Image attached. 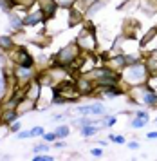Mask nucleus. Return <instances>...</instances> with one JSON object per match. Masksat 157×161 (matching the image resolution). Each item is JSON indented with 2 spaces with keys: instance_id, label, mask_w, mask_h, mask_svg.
Segmentation results:
<instances>
[{
  "instance_id": "27",
  "label": "nucleus",
  "mask_w": 157,
  "mask_h": 161,
  "mask_svg": "<svg viewBox=\"0 0 157 161\" xmlns=\"http://www.w3.org/2000/svg\"><path fill=\"white\" fill-rule=\"evenodd\" d=\"M18 139H25V138H31V130H24V132H20L18 136H16Z\"/></svg>"
},
{
  "instance_id": "16",
  "label": "nucleus",
  "mask_w": 157,
  "mask_h": 161,
  "mask_svg": "<svg viewBox=\"0 0 157 161\" xmlns=\"http://www.w3.org/2000/svg\"><path fill=\"white\" fill-rule=\"evenodd\" d=\"M148 123V121H146V119H143V118H139V116H136V119H134V121H132V129H141V127H144V125Z\"/></svg>"
},
{
  "instance_id": "12",
  "label": "nucleus",
  "mask_w": 157,
  "mask_h": 161,
  "mask_svg": "<svg viewBox=\"0 0 157 161\" xmlns=\"http://www.w3.org/2000/svg\"><path fill=\"white\" fill-rule=\"evenodd\" d=\"M13 38L11 36H0V49H4V51H9V49H13Z\"/></svg>"
},
{
  "instance_id": "15",
  "label": "nucleus",
  "mask_w": 157,
  "mask_h": 161,
  "mask_svg": "<svg viewBox=\"0 0 157 161\" xmlns=\"http://www.w3.org/2000/svg\"><path fill=\"white\" fill-rule=\"evenodd\" d=\"M98 130H100V127H96V125H85V127H81V134L83 136H92Z\"/></svg>"
},
{
  "instance_id": "18",
  "label": "nucleus",
  "mask_w": 157,
  "mask_h": 161,
  "mask_svg": "<svg viewBox=\"0 0 157 161\" xmlns=\"http://www.w3.org/2000/svg\"><path fill=\"white\" fill-rule=\"evenodd\" d=\"M33 4H35V0H16V6H20L24 9H29Z\"/></svg>"
},
{
  "instance_id": "11",
  "label": "nucleus",
  "mask_w": 157,
  "mask_h": 161,
  "mask_svg": "<svg viewBox=\"0 0 157 161\" xmlns=\"http://www.w3.org/2000/svg\"><path fill=\"white\" fill-rule=\"evenodd\" d=\"M14 118H16V112H14V109L7 107V110L2 114V118H0V121H2V123H11Z\"/></svg>"
},
{
  "instance_id": "32",
  "label": "nucleus",
  "mask_w": 157,
  "mask_h": 161,
  "mask_svg": "<svg viewBox=\"0 0 157 161\" xmlns=\"http://www.w3.org/2000/svg\"><path fill=\"white\" fill-rule=\"evenodd\" d=\"M11 129H13V130H18V129H20V123H13L11 125Z\"/></svg>"
},
{
  "instance_id": "17",
  "label": "nucleus",
  "mask_w": 157,
  "mask_h": 161,
  "mask_svg": "<svg viewBox=\"0 0 157 161\" xmlns=\"http://www.w3.org/2000/svg\"><path fill=\"white\" fill-rule=\"evenodd\" d=\"M54 132H56L58 138H67L69 136V127H58Z\"/></svg>"
},
{
  "instance_id": "20",
  "label": "nucleus",
  "mask_w": 157,
  "mask_h": 161,
  "mask_svg": "<svg viewBox=\"0 0 157 161\" xmlns=\"http://www.w3.org/2000/svg\"><path fill=\"white\" fill-rule=\"evenodd\" d=\"M110 141H112V143H119V145H121V143H125V138H123V136H119V134H110Z\"/></svg>"
},
{
  "instance_id": "6",
  "label": "nucleus",
  "mask_w": 157,
  "mask_h": 161,
  "mask_svg": "<svg viewBox=\"0 0 157 161\" xmlns=\"http://www.w3.org/2000/svg\"><path fill=\"white\" fill-rule=\"evenodd\" d=\"M76 110L81 112V114H85V116H89V114H92V116H103V114H105V107H103L101 103H92V105L78 107Z\"/></svg>"
},
{
  "instance_id": "5",
  "label": "nucleus",
  "mask_w": 157,
  "mask_h": 161,
  "mask_svg": "<svg viewBox=\"0 0 157 161\" xmlns=\"http://www.w3.org/2000/svg\"><path fill=\"white\" fill-rule=\"evenodd\" d=\"M76 89H78L79 94H90V92H94V89H96V81L92 78H89V76H81L76 81Z\"/></svg>"
},
{
  "instance_id": "21",
  "label": "nucleus",
  "mask_w": 157,
  "mask_h": 161,
  "mask_svg": "<svg viewBox=\"0 0 157 161\" xmlns=\"http://www.w3.org/2000/svg\"><path fill=\"white\" fill-rule=\"evenodd\" d=\"M54 159V158H52V156H47V154H38V156H36L35 158V161H52Z\"/></svg>"
},
{
  "instance_id": "1",
  "label": "nucleus",
  "mask_w": 157,
  "mask_h": 161,
  "mask_svg": "<svg viewBox=\"0 0 157 161\" xmlns=\"http://www.w3.org/2000/svg\"><path fill=\"white\" fill-rule=\"evenodd\" d=\"M148 74H150V69H148L146 64H143V62H134V64H130V65H127L123 69L121 78L128 85L136 87V85H143L144 81H146V78H148Z\"/></svg>"
},
{
  "instance_id": "33",
  "label": "nucleus",
  "mask_w": 157,
  "mask_h": 161,
  "mask_svg": "<svg viewBox=\"0 0 157 161\" xmlns=\"http://www.w3.org/2000/svg\"><path fill=\"white\" fill-rule=\"evenodd\" d=\"M128 147H130V148H137V147H139V145H137L136 141H132V143H128Z\"/></svg>"
},
{
  "instance_id": "26",
  "label": "nucleus",
  "mask_w": 157,
  "mask_h": 161,
  "mask_svg": "<svg viewBox=\"0 0 157 161\" xmlns=\"http://www.w3.org/2000/svg\"><path fill=\"white\" fill-rule=\"evenodd\" d=\"M45 150H49V147H47V145H36L35 147V152H38V154L45 152Z\"/></svg>"
},
{
  "instance_id": "8",
  "label": "nucleus",
  "mask_w": 157,
  "mask_h": 161,
  "mask_svg": "<svg viewBox=\"0 0 157 161\" xmlns=\"http://www.w3.org/2000/svg\"><path fill=\"white\" fill-rule=\"evenodd\" d=\"M108 67H110V69H125V67L128 65V64H127V56H125V54H119V56H114V58H110L108 60V64H107Z\"/></svg>"
},
{
  "instance_id": "23",
  "label": "nucleus",
  "mask_w": 157,
  "mask_h": 161,
  "mask_svg": "<svg viewBox=\"0 0 157 161\" xmlns=\"http://www.w3.org/2000/svg\"><path fill=\"white\" fill-rule=\"evenodd\" d=\"M56 138H58V136H56V132H47V134H43V139H45L47 143H49V141H54Z\"/></svg>"
},
{
  "instance_id": "10",
  "label": "nucleus",
  "mask_w": 157,
  "mask_h": 161,
  "mask_svg": "<svg viewBox=\"0 0 157 161\" xmlns=\"http://www.w3.org/2000/svg\"><path fill=\"white\" fill-rule=\"evenodd\" d=\"M100 89L103 91V94L108 96V98H119V96L125 94V92H123L117 85H108V87H100Z\"/></svg>"
},
{
  "instance_id": "14",
  "label": "nucleus",
  "mask_w": 157,
  "mask_h": 161,
  "mask_svg": "<svg viewBox=\"0 0 157 161\" xmlns=\"http://www.w3.org/2000/svg\"><path fill=\"white\" fill-rule=\"evenodd\" d=\"M79 22H81V13L71 8V15H69V24H71V25H76V24H79Z\"/></svg>"
},
{
  "instance_id": "13",
  "label": "nucleus",
  "mask_w": 157,
  "mask_h": 161,
  "mask_svg": "<svg viewBox=\"0 0 157 161\" xmlns=\"http://www.w3.org/2000/svg\"><path fill=\"white\" fill-rule=\"evenodd\" d=\"M38 92H40V83L36 81V83H31V87L27 91V98L29 100H36L38 98Z\"/></svg>"
},
{
  "instance_id": "30",
  "label": "nucleus",
  "mask_w": 157,
  "mask_h": 161,
  "mask_svg": "<svg viewBox=\"0 0 157 161\" xmlns=\"http://www.w3.org/2000/svg\"><path fill=\"white\" fill-rule=\"evenodd\" d=\"M137 116L143 118V119H146V121H148V112H143V110H139V112H137Z\"/></svg>"
},
{
  "instance_id": "28",
  "label": "nucleus",
  "mask_w": 157,
  "mask_h": 161,
  "mask_svg": "<svg viewBox=\"0 0 157 161\" xmlns=\"http://www.w3.org/2000/svg\"><path fill=\"white\" fill-rule=\"evenodd\" d=\"M90 154H92L94 158H101V156H103V150H101V148H92Z\"/></svg>"
},
{
  "instance_id": "4",
  "label": "nucleus",
  "mask_w": 157,
  "mask_h": 161,
  "mask_svg": "<svg viewBox=\"0 0 157 161\" xmlns=\"http://www.w3.org/2000/svg\"><path fill=\"white\" fill-rule=\"evenodd\" d=\"M11 58H13V62L18 67H27V69H31L33 64H35L33 56H31L25 49H16V51H13L11 53Z\"/></svg>"
},
{
  "instance_id": "29",
  "label": "nucleus",
  "mask_w": 157,
  "mask_h": 161,
  "mask_svg": "<svg viewBox=\"0 0 157 161\" xmlns=\"http://www.w3.org/2000/svg\"><path fill=\"white\" fill-rule=\"evenodd\" d=\"M4 92H6V81L0 78V98L4 96Z\"/></svg>"
},
{
  "instance_id": "7",
  "label": "nucleus",
  "mask_w": 157,
  "mask_h": 161,
  "mask_svg": "<svg viewBox=\"0 0 157 161\" xmlns=\"http://www.w3.org/2000/svg\"><path fill=\"white\" fill-rule=\"evenodd\" d=\"M56 0H40V11L45 15V18H52L56 13Z\"/></svg>"
},
{
  "instance_id": "25",
  "label": "nucleus",
  "mask_w": 157,
  "mask_h": 161,
  "mask_svg": "<svg viewBox=\"0 0 157 161\" xmlns=\"http://www.w3.org/2000/svg\"><path fill=\"white\" fill-rule=\"evenodd\" d=\"M45 132H43L42 127H35V129H31V136H43Z\"/></svg>"
},
{
  "instance_id": "31",
  "label": "nucleus",
  "mask_w": 157,
  "mask_h": 161,
  "mask_svg": "<svg viewBox=\"0 0 157 161\" xmlns=\"http://www.w3.org/2000/svg\"><path fill=\"white\" fill-rule=\"evenodd\" d=\"M146 138L148 139H157V132L154 130V132H148V134H146Z\"/></svg>"
},
{
  "instance_id": "9",
  "label": "nucleus",
  "mask_w": 157,
  "mask_h": 161,
  "mask_svg": "<svg viewBox=\"0 0 157 161\" xmlns=\"http://www.w3.org/2000/svg\"><path fill=\"white\" fill-rule=\"evenodd\" d=\"M43 18H45V15H43L42 11H36V13H29L22 22H24V25H36L38 22H42Z\"/></svg>"
},
{
  "instance_id": "19",
  "label": "nucleus",
  "mask_w": 157,
  "mask_h": 161,
  "mask_svg": "<svg viewBox=\"0 0 157 161\" xmlns=\"http://www.w3.org/2000/svg\"><path fill=\"white\" fill-rule=\"evenodd\" d=\"M74 2H76V0H56V4L62 6V8H72Z\"/></svg>"
},
{
  "instance_id": "24",
  "label": "nucleus",
  "mask_w": 157,
  "mask_h": 161,
  "mask_svg": "<svg viewBox=\"0 0 157 161\" xmlns=\"http://www.w3.org/2000/svg\"><path fill=\"white\" fill-rule=\"evenodd\" d=\"M116 121H117V118H116V116H108L103 125H105V127H112V125H116Z\"/></svg>"
},
{
  "instance_id": "3",
  "label": "nucleus",
  "mask_w": 157,
  "mask_h": 161,
  "mask_svg": "<svg viewBox=\"0 0 157 161\" xmlns=\"http://www.w3.org/2000/svg\"><path fill=\"white\" fill-rule=\"evenodd\" d=\"M76 44L81 51H87V53H92L96 49V36H94L92 29H83L81 33L78 35V40Z\"/></svg>"
},
{
  "instance_id": "2",
  "label": "nucleus",
  "mask_w": 157,
  "mask_h": 161,
  "mask_svg": "<svg viewBox=\"0 0 157 161\" xmlns=\"http://www.w3.org/2000/svg\"><path fill=\"white\" fill-rule=\"evenodd\" d=\"M78 54H79V47L78 44H72V45H67L63 49H60L54 56V62H56V67H67V65H72L76 60H78Z\"/></svg>"
},
{
  "instance_id": "22",
  "label": "nucleus",
  "mask_w": 157,
  "mask_h": 161,
  "mask_svg": "<svg viewBox=\"0 0 157 161\" xmlns=\"http://www.w3.org/2000/svg\"><path fill=\"white\" fill-rule=\"evenodd\" d=\"M24 22H20V18L18 16H14V15H11V27H20Z\"/></svg>"
}]
</instances>
